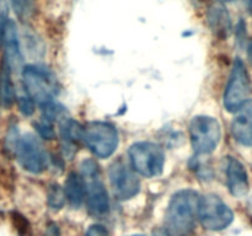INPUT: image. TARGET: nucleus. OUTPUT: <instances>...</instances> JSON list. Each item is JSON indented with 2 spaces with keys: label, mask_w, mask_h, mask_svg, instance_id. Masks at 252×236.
I'll list each match as a JSON object with an SVG mask.
<instances>
[{
  "label": "nucleus",
  "mask_w": 252,
  "mask_h": 236,
  "mask_svg": "<svg viewBox=\"0 0 252 236\" xmlns=\"http://www.w3.org/2000/svg\"><path fill=\"white\" fill-rule=\"evenodd\" d=\"M192 148L198 155L211 154L217 149L221 138L220 123L209 116H196L189 123Z\"/></svg>",
  "instance_id": "obj_4"
},
{
  "label": "nucleus",
  "mask_w": 252,
  "mask_h": 236,
  "mask_svg": "<svg viewBox=\"0 0 252 236\" xmlns=\"http://www.w3.org/2000/svg\"><path fill=\"white\" fill-rule=\"evenodd\" d=\"M12 220H14L15 228L21 235L26 234V231L29 230V221L24 218V215L19 213H12Z\"/></svg>",
  "instance_id": "obj_24"
},
{
  "label": "nucleus",
  "mask_w": 252,
  "mask_h": 236,
  "mask_svg": "<svg viewBox=\"0 0 252 236\" xmlns=\"http://www.w3.org/2000/svg\"><path fill=\"white\" fill-rule=\"evenodd\" d=\"M108 176H110L113 193L117 198L126 201V199L133 198L139 192V178L135 175L134 170H132V167H129V165L122 159L117 160L111 165Z\"/></svg>",
  "instance_id": "obj_9"
},
{
  "label": "nucleus",
  "mask_w": 252,
  "mask_h": 236,
  "mask_svg": "<svg viewBox=\"0 0 252 236\" xmlns=\"http://www.w3.org/2000/svg\"><path fill=\"white\" fill-rule=\"evenodd\" d=\"M231 133L238 143L252 147V100H248L236 111L231 122Z\"/></svg>",
  "instance_id": "obj_12"
},
{
  "label": "nucleus",
  "mask_w": 252,
  "mask_h": 236,
  "mask_svg": "<svg viewBox=\"0 0 252 236\" xmlns=\"http://www.w3.org/2000/svg\"><path fill=\"white\" fill-rule=\"evenodd\" d=\"M152 236H171L169 233H167L166 229H162V228H158L153 231Z\"/></svg>",
  "instance_id": "obj_27"
},
{
  "label": "nucleus",
  "mask_w": 252,
  "mask_h": 236,
  "mask_svg": "<svg viewBox=\"0 0 252 236\" xmlns=\"http://www.w3.org/2000/svg\"><path fill=\"white\" fill-rule=\"evenodd\" d=\"M47 203H48L49 208L61 209L65 203V194H64V189L62 188L59 184H51L47 192Z\"/></svg>",
  "instance_id": "obj_18"
},
{
  "label": "nucleus",
  "mask_w": 252,
  "mask_h": 236,
  "mask_svg": "<svg viewBox=\"0 0 252 236\" xmlns=\"http://www.w3.org/2000/svg\"><path fill=\"white\" fill-rule=\"evenodd\" d=\"M44 236H61L59 228L56 223H49L46 228V234Z\"/></svg>",
  "instance_id": "obj_26"
},
{
  "label": "nucleus",
  "mask_w": 252,
  "mask_h": 236,
  "mask_svg": "<svg viewBox=\"0 0 252 236\" xmlns=\"http://www.w3.org/2000/svg\"><path fill=\"white\" fill-rule=\"evenodd\" d=\"M199 194L182 189L172 196L165 214V229L171 236H189L196 228Z\"/></svg>",
  "instance_id": "obj_1"
},
{
  "label": "nucleus",
  "mask_w": 252,
  "mask_h": 236,
  "mask_svg": "<svg viewBox=\"0 0 252 236\" xmlns=\"http://www.w3.org/2000/svg\"><path fill=\"white\" fill-rule=\"evenodd\" d=\"M246 1H248V4H249V5H251V4H252V0H246Z\"/></svg>",
  "instance_id": "obj_30"
},
{
  "label": "nucleus",
  "mask_w": 252,
  "mask_h": 236,
  "mask_svg": "<svg viewBox=\"0 0 252 236\" xmlns=\"http://www.w3.org/2000/svg\"><path fill=\"white\" fill-rule=\"evenodd\" d=\"M15 14L21 20H26L32 10V0H10Z\"/></svg>",
  "instance_id": "obj_20"
},
{
  "label": "nucleus",
  "mask_w": 252,
  "mask_h": 236,
  "mask_svg": "<svg viewBox=\"0 0 252 236\" xmlns=\"http://www.w3.org/2000/svg\"><path fill=\"white\" fill-rule=\"evenodd\" d=\"M61 134L64 155L68 157L73 156L78 150V144L84 140V127L75 120L64 119L61 125Z\"/></svg>",
  "instance_id": "obj_14"
},
{
  "label": "nucleus",
  "mask_w": 252,
  "mask_h": 236,
  "mask_svg": "<svg viewBox=\"0 0 252 236\" xmlns=\"http://www.w3.org/2000/svg\"><path fill=\"white\" fill-rule=\"evenodd\" d=\"M85 197L88 208L95 216H103L110 211V199L106 187L98 177L88 179L85 187Z\"/></svg>",
  "instance_id": "obj_11"
},
{
  "label": "nucleus",
  "mask_w": 252,
  "mask_h": 236,
  "mask_svg": "<svg viewBox=\"0 0 252 236\" xmlns=\"http://www.w3.org/2000/svg\"><path fill=\"white\" fill-rule=\"evenodd\" d=\"M129 159L133 170L145 177H157L164 170L165 154L160 145L139 142L129 148Z\"/></svg>",
  "instance_id": "obj_3"
},
{
  "label": "nucleus",
  "mask_w": 252,
  "mask_h": 236,
  "mask_svg": "<svg viewBox=\"0 0 252 236\" xmlns=\"http://www.w3.org/2000/svg\"><path fill=\"white\" fill-rule=\"evenodd\" d=\"M11 69L1 61L0 65V105L5 108H10L15 101V88L11 79Z\"/></svg>",
  "instance_id": "obj_17"
},
{
  "label": "nucleus",
  "mask_w": 252,
  "mask_h": 236,
  "mask_svg": "<svg viewBox=\"0 0 252 236\" xmlns=\"http://www.w3.org/2000/svg\"><path fill=\"white\" fill-rule=\"evenodd\" d=\"M228 188L234 197H244L249 192V175L243 162L233 156H228L225 165Z\"/></svg>",
  "instance_id": "obj_10"
},
{
  "label": "nucleus",
  "mask_w": 252,
  "mask_h": 236,
  "mask_svg": "<svg viewBox=\"0 0 252 236\" xmlns=\"http://www.w3.org/2000/svg\"><path fill=\"white\" fill-rule=\"evenodd\" d=\"M64 194L70 206H73L74 209L80 208L85 199V184L83 178L76 172H70L66 177Z\"/></svg>",
  "instance_id": "obj_16"
},
{
  "label": "nucleus",
  "mask_w": 252,
  "mask_h": 236,
  "mask_svg": "<svg viewBox=\"0 0 252 236\" xmlns=\"http://www.w3.org/2000/svg\"><path fill=\"white\" fill-rule=\"evenodd\" d=\"M20 165L31 174H42L48 169V156L41 140L33 134H25L15 145Z\"/></svg>",
  "instance_id": "obj_7"
},
{
  "label": "nucleus",
  "mask_w": 252,
  "mask_h": 236,
  "mask_svg": "<svg viewBox=\"0 0 252 236\" xmlns=\"http://www.w3.org/2000/svg\"><path fill=\"white\" fill-rule=\"evenodd\" d=\"M224 1H233V0H224Z\"/></svg>",
  "instance_id": "obj_32"
},
{
  "label": "nucleus",
  "mask_w": 252,
  "mask_h": 236,
  "mask_svg": "<svg viewBox=\"0 0 252 236\" xmlns=\"http://www.w3.org/2000/svg\"><path fill=\"white\" fill-rule=\"evenodd\" d=\"M15 98H16L20 111H21L25 116L33 115L34 102H33V100L30 97V95L27 93V91L25 90L24 86L20 88V91L17 92V95H15Z\"/></svg>",
  "instance_id": "obj_19"
},
{
  "label": "nucleus",
  "mask_w": 252,
  "mask_h": 236,
  "mask_svg": "<svg viewBox=\"0 0 252 236\" xmlns=\"http://www.w3.org/2000/svg\"><path fill=\"white\" fill-rule=\"evenodd\" d=\"M85 236H108V231L101 224H94L88 229Z\"/></svg>",
  "instance_id": "obj_25"
},
{
  "label": "nucleus",
  "mask_w": 252,
  "mask_h": 236,
  "mask_svg": "<svg viewBox=\"0 0 252 236\" xmlns=\"http://www.w3.org/2000/svg\"><path fill=\"white\" fill-rule=\"evenodd\" d=\"M249 206H250V209H251V211H252V198L250 199V202H249Z\"/></svg>",
  "instance_id": "obj_29"
},
{
  "label": "nucleus",
  "mask_w": 252,
  "mask_h": 236,
  "mask_svg": "<svg viewBox=\"0 0 252 236\" xmlns=\"http://www.w3.org/2000/svg\"><path fill=\"white\" fill-rule=\"evenodd\" d=\"M198 218L203 228L212 231L224 230L234 220L230 206L217 194H206L199 198Z\"/></svg>",
  "instance_id": "obj_5"
},
{
  "label": "nucleus",
  "mask_w": 252,
  "mask_h": 236,
  "mask_svg": "<svg viewBox=\"0 0 252 236\" xmlns=\"http://www.w3.org/2000/svg\"><path fill=\"white\" fill-rule=\"evenodd\" d=\"M7 6L5 0H0V47H1L2 41H4L5 27L7 24Z\"/></svg>",
  "instance_id": "obj_23"
},
{
  "label": "nucleus",
  "mask_w": 252,
  "mask_h": 236,
  "mask_svg": "<svg viewBox=\"0 0 252 236\" xmlns=\"http://www.w3.org/2000/svg\"><path fill=\"white\" fill-rule=\"evenodd\" d=\"M208 22L212 31L219 38H226L231 31L230 15L220 2H216L208 10Z\"/></svg>",
  "instance_id": "obj_15"
},
{
  "label": "nucleus",
  "mask_w": 252,
  "mask_h": 236,
  "mask_svg": "<svg viewBox=\"0 0 252 236\" xmlns=\"http://www.w3.org/2000/svg\"><path fill=\"white\" fill-rule=\"evenodd\" d=\"M36 129L37 132H38V134L41 135L42 138H44V139H53V138L56 137V133H54L52 122L46 119L44 117H42L41 120L36 123Z\"/></svg>",
  "instance_id": "obj_21"
},
{
  "label": "nucleus",
  "mask_w": 252,
  "mask_h": 236,
  "mask_svg": "<svg viewBox=\"0 0 252 236\" xmlns=\"http://www.w3.org/2000/svg\"><path fill=\"white\" fill-rule=\"evenodd\" d=\"M249 57H250V59L252 61V42L250 43V46H249Z\"/></svg>",
  "instance_id": "obj_28"
},
{
  "label": "nucleus",
  "mask_w": 252,
  "mask_h": 236,
  "mask_svg": "<svg viewBox=\"0 0 252 236\" xmlns=\"http://www.w3.org/2000/svg\"><path fill=\"white\" fill-rule=\"evenodd\" d=\"M24 88L30 97L41 106H46L53 101L58 92L57 79L51 70L44 66L27 65L22 69Z\"/></svg>",
  "instance_id": "obj_2"
},
{
  "label": "nucleus",
  "mask_w": 252,
  "mask_h": 236,
  "mask_svg": "<svg viewBox=\"0 0 252 236\" xmlns=\"http://www.w3.org/2000/svg\"><path fill=\"white\" fill-rule=\"evenodd\" d=\"M84 140L94 155L106 159L117 149L118 133L110 123L91 122L84 128Z\"/></svg>",
  "instance_id": "obj_6"
},
{
  "label": "nucleus",
  "mask_w": 252,
  "mask_h": 236,
  "mask_svg": "<svg viewBox=\"0 0 252 236\" xmlns=\"http://www.w3.org/2000/svg\"><path fill=\"white\" fill-rule=\"evenodd\" d=\"M250 9H251V11H252V4L250 5Z\"/></svg>",
  "instance_id": "obj_33"
},
{
  "label": "nucleus",
  "mask_w": 252,
  "mask_h": 236,
  "mask_svg": "<svg viewBox=\"0 0 252 236\" xmlns=\"http://www.w3.org/2000/svg\"><path fill=\"white\" fill-rule=\"evenodd\" d=\"M250 93V78L248 70L241 59H235L225 92H224V106L229 112H236L243 103L248 101Z\"/></svg>",
  "instance_id": "obj_8"
},
{
  "label": "nucleus",
  "mask_w": 252,
  "mask_h": 236,
  "mask_svg": "<svg viewBox=\"0 0 252 236\" xmlns=\"http://www.w3.org/2000/svg\"><path fill=\"white\" fill-rule=\"evenodd\" d=\"M130 236H144V235H130Z\"/></svg>",
  "instance_id": "obj_31"
},
{
  "label": "nucleus",
  "mask_w": 252,
  "mask_h": 236,
  "mask_svg": "<svg viewBox=\"0 0 252 236\" xmlns=\"http://www.w3.org/2000/svg\"><path fill=\"white\" fill-rule=\"evenodd\" d=\"M81 172H83V176L86 179L95 178L98 177V166L94 160H84L83 164H81Z\"/></svg>",
  "instance_id": "obj_22"
},
{
  "label": "nucleus",
  "mask_w": 252,
  "mask_h": 236,
  "mask_svg": "<svg viewBox=\"0 0 252 236\" xmlns=\"http://www.w3.org/2000/svg\"><path fill=\"white\" fill-rule=\"evenodd\" d=\"M4 58L2 60L10 66L11 71L19 70L22 68L24 57H22L21 48H20L19 36H17L16 25L12 20H9L5 27L4 33Z\"/></svg>",
  "instance_id": "obj_13"
}]
</instances>
